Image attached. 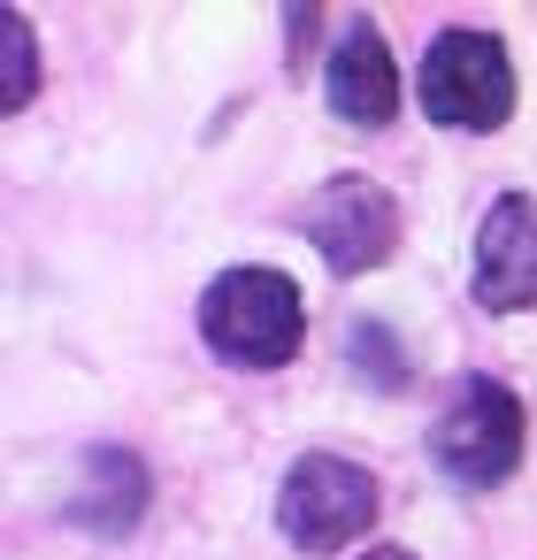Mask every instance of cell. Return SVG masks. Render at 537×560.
<instances>
[{"label": "cell", "mask_w": 537, "mask_h": 560, "mask_svg": "<svg viewBox=\"0 0 537 560\" xmlns=\"http://www.w3.org/2000/svg\"><path fill=\"white\" fill-rule=\"evenodd\" d=\"M522 445H529V415L506 384L476 376L445 399V415L430 422V460L453 476V483H506L522 468Z\"/></svg>", "instance_id": "3"}, {"label": "cell", "mask_w": 537, "mask_h": 560, "mask_svg": "<svg viewBox=\"0 0 537 560\" xmlns=\"http://www.w3.org/2000/svg\"><path fill=\"white\" fill-rule=\"evenodd\" d=\"M323 93H330V116L361 124V131H384L399 116V70H392V47H384V32L369 16H353V32L330 47Z\"/></svg>", "instance_id": "7"}, {"label": "cell", "mask_w": 537, "mask_h": 560, "mask_svg": "<svg viewBox=\"0 0 537 560\" xmlns=\"http://www.w3.org/2000/svg\"><path fill=\"white\" fill-rule=\"evenodd\" d=\"M369 522H376V476H369L361 460H338V453L292 460V476H284V491H277V529H284L300 552H338V545H353Z\"/></svg>", "instance_id": "4"}, {"label": "cell", "mask_w": 537, "mask_h": 560, "mask_svg": "<svg viewBox=\"0 0 537 560\" xmlns=\"http://www.w3.org/2000/svg\"><path fill=\"white\" fill-rule=\"evenodd\" d=\"M307 246L338 269V277H369L376 261H392L399 246V200L376 177H330L307 208H300Z\"/></svg>", "instance_id": "5"}, {"label": "cell", "mask_w": 537, "mask_h": 560, "mask_svg": "<svg viewBox=\"0 0 537 560\" xmlns=\"http://www.w3.org/2000/svg\"><path fill=\"white\" fill-rule=\"evenodd\" d=\"M139 506H147V468H139V453H124V445H108V453H93L85 460V491H78V522L85 529H101V537H124L131 522H139Z\"/></svg>", "instance_id": "8"}, {"label": "cell", "mask_w": 537, "mask_h": 560, "mask_svg": "<svg viewBox=\"0 0 537 560\" xmlns=\"http://www.w3.org/2000/svg\"><path fill=\"white\" fill-rule=\"evenodd\" d=\"M0 39H9V93H0V108L24 116L32 93H39V39L24 24V9H0Z\"/></svg>", "instance_id": "9"}, {"label": "cell", "mask_w": 537, "mask_h": 560, "mask_svg": "<svg viewBox=\"0 0 537 560\" xmlns=\"http://www.w3.org/2000/svg\"><path fill=\"white\" fill-rule=\"evenodd\" d=\"M468 284L491 315H529L537 307V200L529 192H499L483 208Z\"/></svg>", "instance_id": "6"}, {"label": "cell", "mask_w": 537, "mask_h": 560, "mask_svg": "<svg viewBox=\"0 0 537 560\" xmlns=\"http://www.w3.org/2000/svg\"><path fill=\"white\" fill-rule=\"evenodd\" d=\"M422 116L445 131H499L514 116V62L491 32H437L422 55Z\"/></svg>", "instance_id": "2"}, {"label": "cell", "mask_w": 537, "mask_h": 560, "mask_svg": "<svg viewBox=\"0 0 537 560\" xmlns=\"http://www.w3.org/2000/svg\"><path fill=\"white\" fill-rule=\"evenodd\" d=\"M353 369L376 384V392H399L407 384V361H399V338L384 323H353Z\"/></svg>", "instance_id": "10"}, {"label": "cell", "mask_w": 537, "mask_h": 560, "mask_svg": "<svg viewBox=\"0 0 537 560\" xmlns=\"http://www.w3.org/2000/svg\"><path fill=\"white\" fill-rule=\"evenodd\" d=\"M200 338L208 353H223L231 369H284L307 338V307L300 284L284 269H223L200 292Z\"/></svg>", "instance_id": "1"}, {"label": "cell", "mask_w": 537, "mask_h": 560, "mask_svg": "<svg viewBox=\"0 0 537 560\" xmlns=\"http://www.w3.org/2000/svg\"><path fill=\"white\" fill-rule=\"evenodd\" d=\"M361 560H415V552H407V545H369Z\"/></svg>", "instance_id": "11"}]
</instances>
